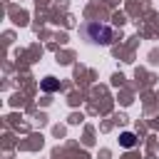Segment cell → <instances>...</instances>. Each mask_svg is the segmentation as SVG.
I'll list each match as a JSON object with an SVG mask.
<instances>
[{
	"instance_id": "cell-2",
	"label": "cell",
	"mask_w": 159,
	"mask_h": 159,
	"mask_svg": "<svg viewBox=\"0 0 159 159\" xmlns=\"http://www.w3.org/2000/svg\"><path fill=\"white\" fill-rule=\"evenodd\" d=\"M119 142H122V147H134V142H137V139H134V134H132V132H124V134L119 137Z\"/></svg>"
},
{
	"instance_id": "cell-3",
	"label": "cell",
	"mask_w": 159,
	"mask_h": 159,
	"mask_svg": "<svg viewBox=\"0 0 159 159\" xmlns=\"http://www.w3.org/2000/svg\"><path fill=\"white\" fill-rule=\"evenodd\" d=\"M42 87H45V89H55V87H57V82H55V77H47V80L42 82Z\"/></svg>"
},
{
	"instance_id": "cell-1",
	"label": "cell",
	"mask_w": 159,
	"mask_h": 159,
	"mask_svg": "<svg viewBox=\"0 0 159 159\" xmlns=\"http://www.w3.org/2000/svg\"><path fill=\"white\" fill-rule=\"evenodd\" d=\"M84 35L89 42H97V45H112V40H114V30L104 22H97V20L84 25Z\"/></svg>"
}]
</instances>
